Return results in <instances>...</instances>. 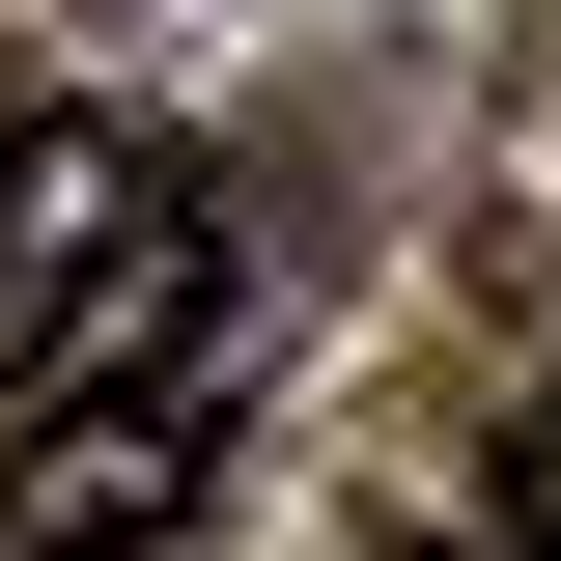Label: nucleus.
Wrapping results in <instances>:
<instances>
[{"label":"nucleus","instance_id":"1","mask_svg":"<svg viewBox=\"0 0 561 561\" xmlns=\"http://www.w3.org/2000/svg\"><path fill=\"white\" fill-rule=\"evenodd\" d=\"M0 337L57 365V421L169 393V337H197V169L140 113H28L0 140Z\"/></svg>","mask_w":561,"mask_h":561},{"label":"nucleus","instance_id":"2","mask_svg":"<svg viewBox=\"0 0 561 561\" xmlns=\"http://www.w3.org/2000/svg\"><path fill=\"white\" fill-rule=\"evenodd\" d=\"M169 505H197V421H169V393H28V421H0V561H140V534H169Z\"/></svg>","mask_w":561,"mask_h":561},{"label":"nucleus","instance_id":"3","mask_svg":"<svg viewBox=\"0 0 561 561\" xmlns=\"http://www.w3.org/2000/svg\"><path fill=\"white\" fill-rule=\"evenodd\" d=\"M534 561H561V393H534Z\"/></svg>","mask_w":561,"mask_h":561}]
</instances>
